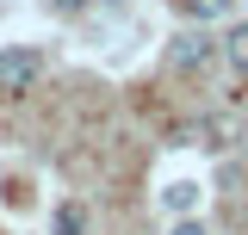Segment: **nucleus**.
I'll return each instance as SVG.
<instances>
[{
  "mask_svg": "<svg viewBox=\"0 0 248 235\" xmlns=\"http://www.w3.org/2000/svg\"><path fill=\"white\" fill-rule=\"evenodd\" d=\"M50 6H56V13H81L87 0H50Z\"/></svg>",
  "mask_w": 248,
  "mask_h": 235,
  "instance_id": "obj_9",
  "label": "nucleus"
},
{
  "mask_svg": "<svg viewBox=\"0 0 248 235\" xmlns=\"http://www.w3.org/2000/svg\"><path fill=\"white\" fill-rule=\"evenodd\" d=\"M168 235H211V229H205L199 217H174V229H168Z\"/></svg>",
  "mask_w": 248,
  "mask_h": 235,
  "instance_id": "obj_8",
  "label": "nucleus"
},
{
  "mask_svg": "<svg viewBox=\"0 0 248 235\" xmlns=\"http://www.w3.org/2000/svg\"><path fill=\"white\" fill-rule=\"evenodd\" d=\"M50 229H56V235H87V210H81L75 198H68V205L56 210V223H50Z\"/></svg>",
  "mask_w": 248,
  "mask_h": 235,
  "instance_id": "obj_6",
  "label": "nucleus"
},
{
  "mask_svg": "<svg viewBox=\"0 0 248 235\" xmlns=\"http://www.w3.org/2000/svg\"><path fill=\"white\" fill-rule=\"evenodd\" d=\"M44 74V56L31 50V44H13V50H0V93L13 99V93H31V81Z\"/></svg>",
  "mask_w": 248,
  "mask_h": 235,
  "instance_id": "obj_1",
  "label": "nucleus"
},
{
  "mask_svg": "<svg viewBox=\"0 0 248 235\" xmlns=\"http://www.w3.org/2000/svg\"><path fill=\"white\" fill-rule=\"evenodd\" d=\"M230 143H236V118H223V112L199 118V148H230Z\"/></svg>",
  "mask_w": 248,
  "mask_h": 235,
  "instance_id": "obj_3",
  "label": "nucleus"
},
{
  "mask_svg": "<svg viewBox=\"0 0 248 235\" xmlns=\"http://www.w3.org/2000/svg\"><path fill=\"white\" fill-rule=\"evenodd\" d=\"M217 62V37H205V31H180L174 37V68L180 74H199V68H211Z\"/></svg>",
  "mask_w": 248,
  "mask_h": 235,
  "instance_id": "obj_2",
  "label": "nucleus"
},
{
  "mask_svg": "<svg viewBox=\"0 0 248 235\" xmlns=\"http://www.w3.org/2000/svg\"><path fill=\"white\" fill-rule=\"evenodd\" d=\"M192 205H199V186H192V179L161 186V210H168V217H192Z\"/></svg>",
  "mask_w": 248,
  "mask_h": 235,
  "instance_id": "obj_4",
  "label": "nucleus"
},
{
  "mask_svg": "<svg viewBox=\"0 0 248 235\" xmlns=\"http://www.w3.org/2000/svg\"><path fill=\"white\" fill-rule=\"evenodd\" d=\"M180 13L205 25V19H230V0H180Z\"/></svg>",
  "mask_w": 248,
  "mask_h": 235,
  "instance_id": "obj_7",
  "label": "nucleus"
},
{
  "mask_svg": "<svg viewBox=\"0 0 248 235\" xmlns=\"http://www.w3.org/2000/svg\"><path fill=\"white\" fill-rule=\"evenodd\" d=\"M217 56L230 62V68H236V74H248V25H230V37H223V44H217Z\"/></svg>",
  "mask_w": 248,
  "mask_h": 235,
  "instance_id": "obj_5",
  "label": "nucleus"
}]
</instances>
